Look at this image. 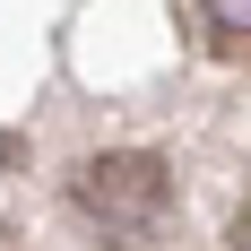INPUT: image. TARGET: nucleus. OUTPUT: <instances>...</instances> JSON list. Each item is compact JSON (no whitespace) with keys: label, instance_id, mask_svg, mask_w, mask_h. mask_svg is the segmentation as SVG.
I'll return each mask as SVG.
<instances>
[{"label":"nucleus","instance_id":"f257e3e1","mask_svg":"<svg viewBox=\"0 0 251 251\" xmlns=\"http://www.w3.org/2000/svg\"><path fill=\"white\" fill-rule=\"evenodd\" d=\"M70 208L87 217V226L122 234V243H139V234L165 226V208H174V174H165V156H96V165H78L70 174Z\"/></svg>","mask_w":251,"mask_h":251},{"label":"nucleus","instance_id":"f03ea898","mask_svg":"<svg viewBox=\"0 0 251 251\" xmlns=\"http://www.w3.org/2000/svg\"><path fill=\"white\" fill-rule=\"evenodd\" d=\"M217 35H251V0H200Z\"/></svg>","mask_w":251,"mask_h":251},{"label":"nucleus","instance_id":"7ed1b4c3","mask_svg":"<svg viewBox=\"0 0 251 251\" xmlns=\"http://www.w3.org/2000/svg\"><path fill=\"white\" fill-rule=\"evenodd\" d=\"M234 251H251V226H243V234H234Z\"/></svg>","mask_w":251,"mask_h":251}]
</instances>
